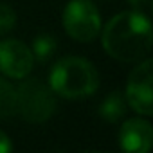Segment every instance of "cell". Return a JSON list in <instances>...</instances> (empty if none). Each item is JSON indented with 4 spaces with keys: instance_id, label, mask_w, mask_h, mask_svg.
<instances>
[{
    "instance_id": "cell-13",
    "label": "cell",
    "mask_w": 153,
    "mask_h": 153,
    "mask_svg": "<svg viewBox=\"0 0 153 153\" xmlns=\"http://www.w3.org/2000/svg\"><path fill=\"white\" fill-rule=\"evenodd\" d=\"M128 2L131 4L133 9H142V7H146L149 4V0H128Z\"/></svg>"
},
{
    "instance_id": "cell-9",
    "label": "cell",
    "mask_w": 153,
    "mask_h": 153,
    "mask_svg": "<svg viewBox=\"0 0 153 153\" xmlns=\"http://www.w3.org/2000/svg\"><path fill=\"white\" fill-rule=\"evenodd\" d=\"M16 115V87L0 78V119Z\"/></svg>"
},
{
    "instance_id": "cell-2",
    "label": "cell",
    "mask_w": 153,
    "mask_h": 153,
    "mask_svg": "<svg viewBox=\"0 0 153 153\" xmlns=\"http://www.w3.org/2000/svg\"><path fill=\"white\" fill-rule=\"evenodd\" d=\"M49 87L59 97L85 99L97 90L99 74L88 59L67 56L52 65L49 72Z\"/></svg>"
},
{
    "instance_id": "cell-1",
    "label": "cell",
    "mask_w": 153,
    "mask_h": 153,
    "mask_svg": "<svg viewBox=\"0 0 153 153\" xmlns=\"http://www.w3.org/2000/svg\"><path fill=\"white\" fill-rule=\"evenodd\" d=\"M103 49L117 61L131 63L144 58L151 49V24L140 11H124L110 18L101 33Z\"/></svg>"
},
{
    "instance_id": "cell-4",
    "label": "cell",
    "mask_w": 153,
    "mask_h": 153,
    "mask_svg": "<svg viewBox=\"0 0 153 153\" xmlns=\"http://www.w3.org/2000/svg\"><path fill=\"white\" fill-rule=\"evenodd\" d=\"M63 29L76 40L88 43L101 33V15L92 0H70L63 9Z\"/></svg>"
},
{
    "instance_id": "cell-8",
    "label": "cell",
    "mask_w": 153,
    "mask_h": 153,
    "mask_svg": "<svg viewBox=\"0 0 153 153\" xmlns=\"http://www.w3.org/2000/svg\"><path fill=\"white\" fill-rule=\"evenodd\" d=\"M126 108H128V103H126L124 94L119 90H114L99 105V115L108 123H119L124 117Z\"/></svg>"
},
{
    "instance_id": "cell-11",
    "label": "cell",
    "mask_w": 153,
    "mask_h": 153,
    "mask_svg": "<svg viewBox=\"0 0 153 153\" xmlns=\"http://www.w3.org/2000/svg\"><path fill=\"white\" fill-rule=\"evenodd\" d=\"M16 24V15L11 6L0 2V36L9 33Z\"/></svg>"
},
{
    "instance_id": "cell-7",
    "label": "cell",
    "mask_w": 153,
    "mask_h": 153,
    "mask_svg": "<svg viewBox=\"0 0 153 153\" xmlns=\"http://www.w3.org/2000/svg\"><path fill=\"white\" fill-rule=\"evenodd\" d=\"M153 142V130L146 119L135 117L123 123L119 130V146L128 153H148Z\"/></svg>"
},
{
    "instance_id": "cell-5",
    "label": "cell",
    "mask_w": 153,
    "mask_h": 153,
    "mask_svg": "<svg viewBox=\"0 0 153 153\" xmlns=\"http://www.w3.org/2000/svg\"><path fill=\"white\" fill-rule=\"evenodd\" d=\"M151 59L146 58L144 61H139V65L130 72L126 81V103L128 106L137 112L139 115H151L153 105H151V79H153V67Z\"/></svg>"
},
{
    "instance_id": "cell-3",
    "label": "cell",
    "mask_w": 153,
    "mask_h": 153,
    "mask_svg": "<svg viewBox=\"0 0 153 153\" xmlns=\"http://www.w3.org/2000/svg\"><path fill=\"white\" fill-rule=\"evenodd\" d=\"M56 110V94L40 79H25L16 87V114L33 124L45 123Z\"/></svg>"
},
{
    "instance_id": "cell-10",
    "label": "cell",
    "mask_w": 153,
    "mask_h": 153,
    "mask_svg": "<svg viewBox=\"0 0 153 153\" xmlns=\"http://www.w3.org/2000/svg\"><path fill=\"white\" fill-rule=\"evenodd\" d=\"M56 49H58L56 38H54L52 34H47V33L34 36L33 45H31V52H33L34 59H38V61H42V63L47 61V59H51V58L54 56Z\"/></svg>"
},
{
    "instance_id": "cell-6",
    "label": "cell",
    "mask_w": 153,
    "mask_h": 153,
    "mask_svg": "<svg viewBox=\"0 0 153 153\" xmlns=\"http://www.w3.org/2000/svg\"><path fill=\"white\" fill-rule=\"evenodd\" d=\"M34 67L31 47L24 42L7 38L0 42V72L11 79H24Z\"/></svg>"
},
{
    "instance_id": "cell-12",
    "label": "cell",
    "mask_w": 153,
    "mask_h": 153,
    "mask_svg": "<svg viewBox=\"0 0 153 153\" xmlns=\"http://www.w3.org/2000/svg\"><path fill=\"white\" fill-rule=\"evenodd\" d=\"M13 149V144H11V139L0 130V153H9Z\"/></svg>"
}]
</instances>
